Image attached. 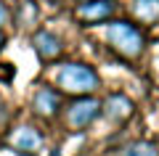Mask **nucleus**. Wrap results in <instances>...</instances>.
Listing matches in <instances>:
<instances>
[{"instance_id": "4", "label": "nucleus", "mask_w": 159, "mask_h": 156, "mask_svg": "<svg viewBox=\"0 0 159 156\" xmlns=\"http://www.w3.org/2000/svg\"><path fill=\"white\" fill-rule=\"evenodd\" d=\"M40 143H43L40 132L34 127H29V124H21V127H16L11 135H8V145H11L13 151H19V154H27V156L37 154Z\"/></svg>"}, {"instance_id": "6", "label": "nucleus", "mask_w": 159, "mask_h": 156, "mask_svg": "<svg viewBox=\"0 0 159 156\" xmlns=\"http://www.w3.org/2000/svg\"><path fill=\"white\" fill-rule=\"evenodd\" d=\"M32 109L40 119H53L58 114V109H61V98H58V93L53 87H40L32 98Z\"/></svg>"}, {"instance_id": "12", "label": "nucleus", "mask_w": 159, "mask_h": 156, "mask_svg": "<svg viewBox=\"0 0 159 156\" xmlns=\"http://www.w3.org/2000/svg\"><path fill=\"white\" fill-rule=\"evenodd\" d=\"M8 19H11V13H8V6L0 0V27H3V24H8Z\"/></svg>"}, {"instance_id": "11", "label": "nucleus", "mask_w": 159, "mask_h": 156, "mask_svg": "<svg viewBox=\"0 0 159 156\" xmlns=\"http://www.w3.org/2000/svg\"><path fill=\"white\" fill-rule=\"evenodd\" d=\"M119 156H159V151H157V145H154V143H146V140H141V143L127 145V148L122 151Z\"/></svg>"}, {"instance_id": "9", "label": "nucleus", "mask_w": 159, "mask_h": 156, "mask_svg": "<svg viewBox=\"0 0 159 156\" xmlns=\"http://www.w3.org/2000/svg\"><path fill=\"white\" fill-rule=\"evenodd\" d=\"M133 16L143 24L159 21V0H133Z\"/></svg>"}, {"instance_id": "3", "label": "nucleus", "mask_w": 159, "mask_h": 156, "mask_svg": "<svg viewBox=\"0 0 159 156\" xmlns=\"http://www.w3.org/2000/svg\"><path fill=\"white\" fill-rule=\"evenodd\" d=\"M98 114H101V103H98L96 98H88L85 95V98L74 100L72 106L66 109V127L74 130V132H80V130H85Z\"/></svg>"}, {"instance_id": "1", "label": "nucleus", "mask_w": 159, "mask_h": 156, "mask_svg": "<svg viewBox=\"0 0 159 156\" xmlns=\"http://www.w3.org/2000/svg\"><path fill=\"white\" fill-rule=\"evenodd\" d=\"M106 42L111 45V50H117L122 58L135 61V58L143 53L146 40H143L141 29H138L135 24H130V21H111L106 27Z\"/></svg>"}, {"instance_id": "13", "label": "nucleus", "mask_w": 159, "mask_h": 156, "mask_svg": "<svg viewBox=\"0 0 159 156\" xmlns=\"http://www.w3.org/2000/svg\"><path fill=\"white\" fill-rule=\"evenodd\" d=\"M3 42H6V34H3V32H0V48H3Z\"/></svg>"}, {"instance_id": "7", "label": "nucleus", "mask_w": 159, "mask_h": 156, "mask_svg": "<svg viewBox=\"0 0 159 156\" xmlns=\"http://www.w3.org/2000/svg\"><path fill=\"white\" fill-rule=\"evenodd\" d=\"M32 45H34V50H37V56L43 58L45 64L56 61V58L61 56V50H64L61 40H58L53 32H48V29H40V32L32 37Z\"/></svg>"}, {"instance_id": "2", "label": "nucleus", "mask_w": 159, "mask_h": 156, "mask_svg": "<svg viewBox=\"0 0 159 156\" xmlns=\"http://www.w3.org/2000/svg\"><path fill=\"white\" fill-rule=\"evenodd\" d=\"M56 85L61 87V93H69V95H88L93 90H98L101 79L98 74L93 72L90 66L85 64H64L56 74Z\"/></svg>"}, {"instance_id": "5", "label": "nucleus", "mask_w": 159, "mask_h": 156, "mask_svg": "<svg viewBox=\"0 0 159 156\" xmlns=\"http://www.w3.org/2000/svg\"><path fill=\"white\" fill-rule=\"evenodd\" d=\"M111 13H114V3L111 0H85V3L77 6V19L85 21V24L106 21Z\"/></svg>"}, {"instance_id": "10", "label": "nucleus", "mask_w": 159, "mask_h": 156, "mask_svg": "<svg viewBox=\"0 0 159 156\" xmlns=\"http://www.w3.org/2000/svg\"><path fill=\"white\" fill-rule=\"evenodd\" d=\"M34 19H37V8H34L32 0H21V6H19L16 11V24L21 29H29L34 24Z\"/></svg>"}, {"instance_id": "8", "label": "nucleus", "mask_w": 159, "mask_h": 156, "mask_svg": "<svg viewBox=\"0 0 159 156\" xmlns=\"http://www.w3.org/2000/svg\"><path fill=\"white\" fill-rule=\"evenodd\" d=\"M103 114H106L111 122H125V119L133 117V100L127 98V95H109L106 98V109H103Z\"/></svg>"}]
</instances>
